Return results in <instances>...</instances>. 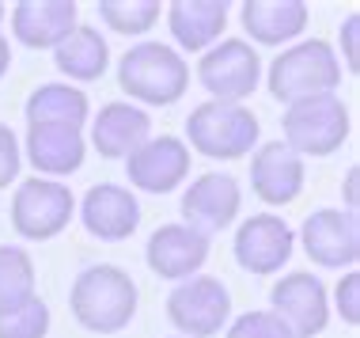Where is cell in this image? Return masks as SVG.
<instances>
[{
  "instance_id": "cell-1",
  "label": "cell",
  "mask_w": 360,
  "mask_h": 338,
  "mask_svg": "<svg viewBox=\"0 0 360 338\" xmlns=\"http://www.w3.org/2000/svg\"><path fill=\"white\" fill-rule=\"evenodd\" d=\"M72 320L91 334H118L137 315V282L114 263H95L76 274L69 293Z\"/></svg>"
},
{
  "instance_id": "cell-2",
  "label": "cell",
  "mask_w": 360,
  "mask_h": 338,
  "mask_svg": "<svg viewBox=\"0 0 360 338\" xmlns=\"http://www.w3.org/2000/svg\"><path fill=\"white\" fill-rule=\"evenodd\" d=\"M118 88L133 107H171L190 88V65L167 42H137L118 61Z\"/></svg>"
},
{
  "instance_id": "cell-3",
  "label": "cell",
  "mask_w": 360,
  "mask_h": 338,
  "mask_svg": "<svg viewBox=\"0 0 360 338\" xmlns=\"http://www.w3.org/2000/svg\"><path fill=\"white\" fill-rule=\"evenodd\" d=\"M269 95L277 103H292L300 99H319V95H338L342 84V57L330 42L323 38H304V42H292L288 50H281L274 57L266 73Z\"/></svg>"
},
{
  "instance_id": "cell-4",
  "label": "cell",
  "mask_w": 360,
  "mask_h": 338,
  "mask_svg": "<svg viewBox=\"0 0 360 338\" xmlns=\"http://www.w3.org/2000/svg\"><path fill=\"white\" fill-rule=\"evenodd\" d=\"M262 125L255 111L243 103H201L186 118V149L201 152L205 160H243L258 149Z\"/></svg>"
},
{
  "instance_id": "cell-5",
  "label": "cell",
  "mask_w": 360,
  "mask_h": 338,
  "mask_svg": "<svg viewBox=\"0 0 360 338\" xmlns=\"http://www.w3.org/2000/svg\"><path fill=\"white\" fill-rule=\"evenodd\" d=\"M285 144L304 156H334L349 141V111L338 95H319V99H300L281 114Z\"/></svg>"
},
{
  "instance_id": "cell-6",
  "label": "cell",
  "mask_w": 360,
  "mask_h": 338,
  "mask_svg": "<svg viewBox=\"0 0 360 338\" xmlns=\"http://www.w3.org/2000/svg\"><path fill=\"white\" fill-rule=\"evenodd\" d=\"M167 320L179 338H212L231 320V293L220 277L193 274L167 296Z\"/></svg>"
},
{
  "instance_id": "cell-7",
  "label": "cell",
  "mask_w": 360,
  "mask_h": 338,
  "mask_svg": "<svg viewBox=\"0 0 360 338\" xmlns=\"http://www.w3.org/2000/svg\"><path fill=\"white\" fill-rule=\"evenodd\" d=\"M72 213H76L72 190L57 179H42V175L23 179L12 194V228L23 239H34V244L61 236L69 228Z\"/></svg>"
},
{
  "instance_id": "cell-8",
  "label": "cell",
  "mask_w": 360,
  "mask_h": 338,
  "mask_svg": "<svg viewBox=\"0 0 360 338\" xmlns=\"http://www.w3.org/2000/svg\"><path fill=\"white\" fill-rule=\"evenodd\" d=\"M198 80L212 95V103H243L250 99L262 80L258 50L243 38H220L198 61Z\"/></svg>"
},
{
  "instance_id": "cell-9",
  "label": "cell",
  "mask_w": 360,
  "mask_h": 338,
  "mask_svg": "<svg viewBox=\"0 0 360 338\" xmlns=\"http://www.w3.org/2000/svg\"><path fill=\"white\" fill-rule=\"evenodd\" d=\"M269 304L277 320L292 331V338H315L330 323V293L307 270H292L277 277V285L269 289Z\"/></svg>"
},
{
  "instance_id": "cell-10",
  "label": "cell",
  "mask_w": 360,
  "mask_h": 338,
  "mask_svg": "<svg viewBox=\"0 0 360 338\" xmlns=\"http://www.w3.org/2000/svg\"><path fill=\"white\" fill-rule=\"evenodd\" d=\"M307 258L323 270H353L360 263V220L349 209H315L300 228Z\"/></svg>"
},
{
  "instance_id": "cell-11",
  "label": "cell",
  "mask_w": 360,
  "mask_h": 338,
  "mask_svg": "<svg viewBox=\"0 0 360 338\" xmlns=\"http://www.w3.org/2000/svg\"><path fill=\"white\" fill-rule=\"evenodd\" d=\"M129 187L144 194H174L190 175V149L182 137H148L137 152L125 156Z\"/></svg>"
},
{
  "instance_id": "cell-12",
  "label": "cell",
  "mask_w": 360,
  "mask_h": 338,
  "mask_svg": "<svg viewBox=\"0 0 360 338\" xmlns=\"http://www.w3.org/2000/svg\"><path fill=\"white\" fill-rule=\"evenodd\" d=\"M296 251V232L277 213H255L236 228V263L255 277L281 274Z\"/></svg>"
},
{
  "instance_id": "cell-13",
  "label": "cell",
  "mask_w": 360,
  "mask_h": 338,
  "mask_svg": "<svg viewBox=\"0 0 360 338\" xmlns=\"http://www.w3.org/2000/svg\"><path fill=\"white\" fill-rule=\"evenodd\" d=\"M179 206H182V217H186L190 228L212 236V232H224L228 225L239 220L243 190L228 171H205V175H198L182 190Z\"/></svg>"
},
{
  "instance_id": "cell-14",
  "label": "cell",
  "mask_w": 360,
  "mask_h": 338,
  "mask_svg": "<svg viewBox=\"0 0 360 338\" xmlns=\"http://www.w3.org/2000/svg\"><path fill=\"white\" fill-rule=\"evenodd\" d=\"M209 251H212V239L205 232H198L190 225H160L148 236L144 263L163 282H186V277H193L205 266Z\"/></svg>"
},
{
  "instance_id": "cell-15",
  "label": "cell",
  "mask_w": 360,
  "mask_h": 338,
  "mask_svg": "<svg viewBox=\"0 0 360 338\" xmlns=\"http://www.w3.org/2000/svg\"><path fill=\"white\" fill-rule=\"evenodd\" d=\"M80 220H84L87 236L103 239V244H122L141 225V201L137 194H129V187L95 182L80 201Z\"/></svg>"
},
{
  "instance_id": "cell-16",
  "label": "cell",
  "mask_w": 360,
  "mask_h": 338,
  "mask_svg": "<svg viewBox=\"0 0 360 338\" xmlns=\"http://www.w3.org/2000/svg\"><path fill=\"white\" fill-rule=\"evenodd\" d=\"M250 190L266 206H292L304 194V160L285 141H266L250 152Z\"/></svg>"
},
{
  "instance_id": "cell-17",
  "label": "cell",
  "mask_w": 360,
  "mask_h": 338,
  "mask_svg": "<svg viewBox=\"0 0 360 338\" xmlns=\"http://www.w3.org/2000/svg\"><path fill=\"white\" fill-rule=\"evenodd\" d=\"M72 0H19L12 4V35L27 50H53L80 23Z\"/></svg>"
},
{
  "instance_id": "cell-18",
  "label": "cell",
  "mask_w": 360,
  "mask_h": 338,
  "mask_svg": "<svg viewBox=\"0 0 360 338\" xmlns=\"http://www.w3.org/2000/svg\"><path fill=\"white\" fill-rule=\"evenodd\" d=\"M152 137V118L133 103H106L91 122V144L103 160H125Z\"/></svg>"
},
{
  "instance_id": "cell-19",
  "label": "cell",
  "mask_w": 360,
  "mask_h": 338,
  "mask_svg": "<svg viewBox=\"0 0 360 338\" xmlns=\"http://www.w3.org/2000/svg\"><path fill=\"white\" fill-rule=\"evenodd\" d=\"M163 12H167V27L179 50L205 54L209 46L220 42L231 8L228 0H174V4H163Z\"/></svg>"
},
{
  "instance_id": "cell-20",
  "label": "cell",
  "mask_w": 360,
  "mask_h": 338,
  "mask_svg": "<svg viewBox=\"0 0 360 338\" xmlns=\"http://www.w3.org/2000/svg\"><path fill=\"white\" fill-rule=\"evenodd\" d=\"M84 133L69 130V125H27V160L34 163V171L42 179L76 175L84 168Z\"/></svg>"
},
{
  "instance_id": "cell-21",
  "label": "cell",
  "mask_w": 360,
  "mask_h": 338,
  "mask_svg": "<svg viewBox=\"0 0 360 338\" xmlns=\"http://www.w3.org/2000/svg\"><path fill=\"white\" fill-rule=\"evenodd\" d=\"M307 4L304 0H247L239 8L243 31L258 46H281L296 42L307 31Z\"/></svg>"
},
{
  "instance_id": "cell-22",
  "label": "cell",
  "mask_w": 360,
  "mask_h": 338,
  "mask_svg": "<svg viewBox=\"0 0 360 338\" xmlns=\"http://www.w3.org/2000/svg\"><path fill=\"white\" fill-rule=\"evenodd\" d=\"M53 61H57V73H65L69 80H80V84H91L99 80L110 65V42L87 23H76L61 42L53 46Z\"/></svg>"
},
{
  "instance_id": "cell-23",
  "label": "cell",
  "mask_w": 360,
  "mask_h": 338,
  "mask_svg": "<svg viewBox=\"0 0 360 338\" xmlns=\"http://www.w3.org/2000/svg\"><path fill=\"white\" fill-rule=\"evenodd\" d=\"M23 114H27V125H69V130H84V122L91 118V99L80 88H72V84H42L23 103Z\"/></svg>"
},
{
  "instance_id": "cell-24",
  "label": "cell",
  "mask_w": 360,
  "mask_h": 338,
  "mask_svg": "<svg viewBox=\"0 0 360 338\" xmlns=\"http://www.w3.org/2000/svg\"><path fill=\"white\" fill-rule=\"evenodd\" d=\"M34 296V263L23 247L0 244V312L19 308Z\"/></svg>"
},
{
  "instance_id": "cell-25",
  "label": "cell",
  "mask_w": 360,
  "mask_h": 338,
  "mask_svg": "<svg viewBox=\"0 0 360 338\" xmlns=\"http://www.w3.org/2000/svg\"><path fill=\"white\" fill-rule=\"evenodd\" d=\"M163 15L160 0H99V19L118 35H148Z\"/></svg>"
},
{
  "instance_id": "cell-26",
  "label": "cell",
  "mask_w": 360,
  "mask_h": 338,
  "mask_svg": "<svg viewBox=\"0 0 360 338\" xmlns=\"http://www.w3.org/2000/svg\"><path fill=\"white\" fill-rule=\"evenodd\" d=\"M46 334H50V308L38 296L0 312V338H46Z\"/></svg>"
},
{
  "instance_id": "cell-27",
  "label": "cell",
  "mask_w": 360,
  "mask_h": 338,
  "mask_svg": "<svg viewBox=\"0 0 360 338\" xmlns=\"http://www.w3.org/2000/svg\"><path fill=\"white\" fill-rule=\"evenodd\" d=\"M224 338H292V331L274 312H247V315H236L228 323Z\"/></svg>"
},
{
  "instance_id": "cell-28",
  "label": "cell",
  "mask_w": 360,
  "mask_h": 338,
  "mask_svg": "<svg viewBox=\"0 0 360 338\" xmlns=\"http://www.w3.org/2000/svg\"><path fill=\"white\" fill-rule=\"evenodd\" d=\"M334 308L342 315V323H349V327L360 323V274L356 270H345L342 282L334 285Z\"/></svg>"
},
{
  "instance_id": "cell-29",
  "label": "cell",
  "mask_w": 360,
  "mask_h": 338,
  "mask_svg": "<svg viewBox=\"0 0 360 338\" xmlns=\"http://www.w3.org/2000/svg\"><path fill=\"white\" fill-rule=\"evenodd\" d=\"M19 168H23V149H19L12 125L0 122V190H8V182H15Z\"/></svg>"
},
{
  "instance_id": "cell-30",
  "label": "cell",
  "mask_w": 360,
  "mask_h": 338,
  "mask_svg": "<svg viewBox=\"0 0 360 338\" xmlns=\"http://www.w3.org/2000/svg\"><path fill=\"white\" fill-rule=\"evenodd\" d=\"M356 46H360V15H345L342 23V54H345V73H356L360 61H356Z\"/></svg>"
},
{
  "instance_id": "cell-31",
  "label": "cell",
  "mask_w": 360,
  "mask_h": 338,
  "mask_svg": "<svg viewBox=\"0 0 360 338\" xmlns=\"http://www.w3.org/2000/svg\"><path fill=\"white\" fill-rule=\"evenodd\" d=\"M345 209L356 213V168H349V175H345Z\"/></svg>"
},
{
  "instance_id": "cell-32",
  "label": "cell",
  "mask_w": 360,
  "mask_h": 338,
  "mask_svg": "<svg viewBox=\"0 0 360 338\" xmlns=\"http://www.w3.org/2000/svg\"><path fill=\"white\" fill-rule=\"evenodd\" d=\"M8 65H12V42H8V35L0 31V80H4Z\"/></svg>"
},
{
  "instance_id": "cell-33",
  "label": "cell",
  "mask_w": 360,
  "mask_h": 338,
  "mask_svg": "<svg viewBox=\"0 0 360 338\" xmlns=\"http://www.w3.org/2000/svg\"><path fill=\"white\" fill-rule=\"evenodd\" d=\"M4 15H8V4H4V0H0V23H4Z\"/></svg>"
},
{
  "instance_id": "cell-34",
  "label": "cell",
  "mask_w": 360,
  "mask_h": 338,
  "mask_svg": "<svg viewBox=\"0 0 360 338\" xmlns=\"http://www.w3.org/2000/svg\"><path fill=\"white\" fill-rule=\"evenodd\" d=\"M171 338H179V334H171Z\"/></svg>"
}]
</instances>
